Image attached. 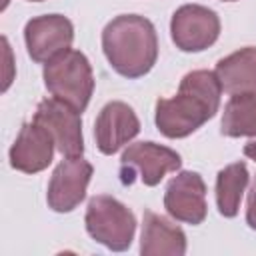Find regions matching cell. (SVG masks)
Returning <instances> with one entry per match:
<instances>
[{"mask_svg": "<svg viewBox=\"0 0 256 256\" xmlns=\"http://www.w3.org/2000/svg\"><path fill=\"white\" fill-rule=\"evenodd\" d=\"M166 212L178 220L192 226H198L206 220V184L198 172L182 170L166 186L164 192Z\"/></svg>", "mask_w": 256, "mask_h": 256, "instance_id": "obj_9", "label": "cell"}, {"mask_svg": "<svg viewBox=\"0 0 256 256\" xmlns=\"http://www.w3.org/2000/svg\"><path fill=\"white\" fill-rule=\"evenodd\" d=\"M170 36L182 52H202L220 36L218 14L202 4L180 6L170 20Z\"/></svg>", "mask_w": 256, "mask_h": 256, "instance_id": "obj_6", "label": "cell"}, {"mask_svg": "<svg viewBox=\"0 0 256 256\" xmlns=\"http://www.w3.org/2000/svg\"><path fill=\"white\" fill-rule=\"evenodd\" d=\"M28 2H42V0H28Z\"/></svg>", "mask_w": 256, "mask_h": 256, "instance_id": "obj_19", "label": "cell"}, {"mask_svg": "<svg viewBox=\"0 0 256 256\" xmlns=\"http://www.w3.org/2000/svg\"><path fill=\"white\" fill-rule=\"evenodd\" d=\"M56 142L52 134L38 122H26L22 124L8 156L10 166L14 170H20L24 174H36L50 166L54 158Z\"/></svg>", "mask_w": 256, "mask_h": 256, "instance_id": "obj_12", "label": "cell"}, {"mask_svg": "<svg viewBox=\"0 0 256 256\" xmlns=\"http://www.w3.org/2000/svg\"><path fill=\"white\" fill-rule=\"evenodd\" d=\"M224 2H234V0H224Z\"/></svg>", "mask_w": 256, "mask_h": 256, "instance_id": "obj_20", "label": "cell"}, {"mask_svg": "<svg viewBox=\"0 0 256 256\" xmlns=\"http://www.w3.org/2000/svg\"><path fill=\"white\" fill-rule=\"evenodd\" d=\"M182 158L176 150L156 142L130 144L120 158V180L124 186L134 184L138 178L144 186H156L168 172H176Z\"/></svg>", "mask_w": 256, "mask_h": 256, "instance_id": "obj_5", "label": "cell"}, {"mask_svg": "<svg viewBox=\"0 0 256 256\" xmlns=\"http://www.w3.org/2000/svg\"><path fill=\"white\" fill-rule=\"evenodd\" d=\"M140 132V120L132 106L122 100L108 102L96 116L94 122V138L96 146L102 154L112 156L124 144L134 140Z\"/></svg>", "mask_w": 256, "mask_h": 256, "instance_id": "obj_11", "label": "cell"}, {"mask_svg": "<svg viewBox=\"0 0 256 256\" xmlns=\"http://www.w3.org/2000/svg\"><path fill=\"white\" fill-rule=\"evenodd\" d=\"M220 130L224 136L240 138V136H256V94H240L232 96L222 114Z\"/></svg>", "mask_w": 256, "mask_h": 256, "instance_id": "obj_16", "label": "cell"}, {"mask_svg": "<svg viewBox=\"0 0 256 256\" xmlns=\"http://www.w3.org/2000/svg\"><path fill=\"white\" fill-rule=\"evenodd\" d=\"M246 224L256 230V180L252 182V188L248 192V202H246Z\"/></svg>", "mask_w": 256, "mask_h": 256, "instance_id": "obj_17", "label": "cell"}, {"mask_svg": "<svg viewBox=\"0 0 256 256\" xmlns=\"http://www.w3.org/2000/svg\"><path fill=\"white\" fill-rule=\"evenodd\" d=\"M84 224L92 240L112 252L128 250L136 232L134 212L108 194H98L88 200Z\"/></svg>", "mask_w": 256, "mask_h": 256, "instance_id": "obj_4", "label": "cell"}, {"mask_svg": "<svg viewBox=\"0 0 256 256\" xmlns=\"http://www.w3.org/2000/svg\"><path fill=\"white\" fill-rule=\"evenodd\" d=\"M222 86L212 70H192L178 86L172 98L156 100V128L166 138H186L204 122L216 116L220 108Z\"/></svg>", "mask_w": 256, "mask_h": 256, "instance_id": "obj_1", "label": "cell"}, {"mask_svg": "<svg viewBox=\"0 0 256 256\" xmlns=\"http://www.w3.org/2000/svg\"><path fill=\"white\" fill-rule=\"evenodd\" d=\"M34 122L42 124L54 138L56 150L66 158H76L84 154V138H82V120L80 112L70 104L58 98L40 100Z\"/></svg>", "mask_w": 256, "mask_h": 256, "instance_id": "obj_7", "label": "cell"}, {"mask_svg": "<svg viewBox=\"0 0 256 256\" xmlns=\"http://www.w3.org/2000/svg\"><path fill=\"white\" fill-rule=\"evenodd\" d=\"M214 72L226 94H256V48L244 46L220 58Z\"/></svg>", "mask_w": 256, "mask_h": 256, "instance_id": "obj_14", "label": "cell"}, {"mask_svg": "<svg viewBox=\"0 0 256 256\" xmlns=\"http://www.w3.org/2000/svg\"><path fill=\"white\" fill-rule=\"evenodd\" d=\"M140 254L142 256H184L186 234L180 226H176L168 218L152 210H144Z\"/></svg>", "mask_w": 256, "mask_h": 256, "instance_id": "obj_13", "label": "cell"}, {"mask_svg": "<svg viewBox=\"0 0 256 256\" xmlns=\"http://www.w3.org/2000/svg\"><path fill=\"white\" fill-rule=\"evenodd\" d=\"M250 174L246 162H234L222 168L216 176V206L224 218H234L240 210L242 194L248 186Z\"/></svg>", "mask_w": 256, "mask_h": 256, "instance_id": "obj_15", "label": "cell"}, {"mask_svg": "<svg viewBox=\"0 0 256 256\" xmlns=\"http://www.w3.org/2000/svg\"><path fill=\"white\" fill-rule=\"evenodd\" d=\"M74 40V26L62 14H44L26 22L24 42L28 56L34 62H48L60 52L68 50Z\"/></svg>", "mask_w": 256, "mask_h": 256, "instance_id": "obj_10", "label": "cell"}, {"mask_svg": "<svg viewBox=\"0 0 256 256\" xmlns=\"http://www.w3.org/2000/svg\"><path fill=\"white\" fill-rule=\"evenodd\" d=\"M102 50L120 76L140 78L154 68L158 58L156 28L140 14H120L104 26Z\"/></svg>", "mask_w": 256, "mask_h": 256, "instance_id": "obj_2", "label": "cell"}, {"mask_svg": "<svg viewBox=\"0 0 256 256\" xmlns=\"http://www.w3.org/2000/svg\"><path fill=\"white\" fill-rule=\"evenodd\" d=\"M244 156H248L250 160L256 162V140H252V142H248V144L244 146Z\"/></svg>", "mask_w": 256, "mask_h": 256, "instance_id": "obj_18", "label": "cell"}, {"mask_svg": "<svg viewBox=\"0 0 256 256\" xmlns=\"http://www.w3.org/2000/svg\"><path fill=\"white\" fill-rule=\"evenodd\" d=\"M92 174H94L92 164L82 156L62 160L54 168L48 182V192H46L48 208L60 214L72 212L84 200Z\"/></svg>", "mask_w": 256, "mask_h": 256, "instance_id": "obj_8", "label": "cell"}, {"mask_svg": "<svg viewBox=\"0 0 256 256\" xmlns=\"http://www.w3.org/2000/svg\"><path fill=\"white\" fill-rule=\"evenodd\" d=\"M44 86L46 90L76 108L78 112H84L92 92H94V74L88 58L80 50H64L52 60L44 64Z\"/></svg>", "mask_w": 256, "mask_h": 256, "instance_id": "obj_3", "label": "cell"}]
</instances>
